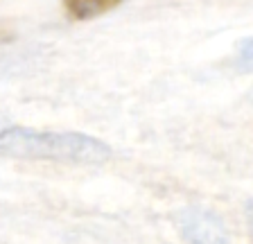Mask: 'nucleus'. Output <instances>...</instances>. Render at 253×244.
I'll list each match as a JSON object with an SVG mask.
<instances>
[{
  "instance_id": "nucleus-2",
  "label": "nucleus",
  "mask_w": 253,
  "mask_h": 244,
  "mask_svg": "<svg viewBox=\"0 0 253 244\" xmlns=\"http://www.w3.org/2000/svg\"><path fill=\"white\" fill-rule=\"evenodd\" d=\"M176 228L188 244H231L226 224L217 212L201 206H188L176 212Z\"/></svg>"
},
{
  "instance_id": "nucleus-4",
  "label": "nucleus",
  "mask_w": 253,
  "mask_h": 244,
  "mask_svg": "<svg viewBox=\"0 0 253 244\" xmlns=\"http://www.w3.org/2000/svg\"><path fill=\"white\" fill-rule=\"evenodd\" d=\"M237 61L244 70H253V37L244 39L237 50Z\"/></svg>"
},
{
  "instance_id": "nucleus-1",
  "label": "nucleus",
  "mask_w": 253,
  "mask_h": 244,
  "mask_svg": "<svg viewBox=\"0 0 253 244\" xmlns=\"http://www.w3.org/2000/svg\"><path fill=\"white\" fill-rule=\"evenodd\" d=\"M0 154L11 159L100 165L111 159V147L88 133L7 127L0 131Z\"/></svg>"
},
{
  "instance_id": "nucleus-3",
  "label": "nucleus",
  "mask_w": 253,
  "mask_h": 244,
  "mask_svg": "<svg viewBox=\"0 0 253 244\" xmlns=\"http://www.w3.org/2000/svg\"><path fill=\"white\" fill-rule=\"evenodd\" d=\"M66 7H68V11L75 18H93V16H100L102 11L113 5L111 2H100V0H73Z\"/></svg>"
},
{
  "instance_id": "nucleus-5",
  "label": "nucleus",
  "mask_w": 253,
  "mask_h": 244,
  "mask_svg": "<svg viewBox=\"0 0 253 244\" xmlns=\"http://www.w3.org/2000/svg\"><path fill=\"white\" fill-rule=\"evenodd\" d=\"M244 212H247V224H249V231H251L253 235V197L247 202V206H244Z\"/></svg>"
}]
</instances>
